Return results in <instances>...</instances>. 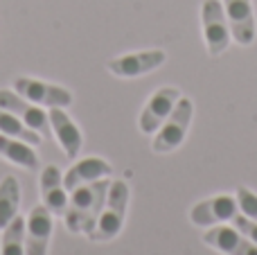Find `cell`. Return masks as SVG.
<instances>
[{"label": "cell", "mask_w": 257, "mask_h": 255, "mask_svg": "<svg viewBox=\"0 0 257 255\" xmlns=\"http://www.w3.org/2000/svg\"><path fill=\"white\" fill-rule=\"evenodd\" d=\"M108 188H111V181L99 179V181H93V183L79 185V188L72 190L70 199H68V210H66V215H63L70 233L88 235L90 230L97 226L102 208H104V203H106Z\"/></svg>", "instance_id": "1"}, {"label": "cell", "mask_w": 257, "mask_h": 255, "mask_svg": "<svg viewBox=\"0 0 257 255\" xmlns=\"http://www.w3.org/2000/svg\"><path fill=\"white\" fill-rule=\"evenodd\" d=\"M128 206V185L126 181H113L106 194V203L102 208V215L97 219V226L88 233V239L95 244L99 242H111L120 235L122 226H124Z\"/></svg>", "instance_id": "2"}, {"label": "cell", "mask_w": 257, "mask_h": 255, "mask_svg": "<svg viewBox=\"0 0 257 255\" xmlns=\"http://www.w3.org/2000/svg\"><path fill=\"white\" fill-rule=\"evenodd\" d=\"M192 115H194V104L190 97H181L174 106V111L167 115V120L160 124V129L156 131V138L151 143V149L156 154H169L174 149H178L185 140L187 131L192 124Z\"/></svg>", "instance_id": "3"}, {"label": "cell", "mask_w": 257, "mask_h": 255, "mask_svg": "<svg viewBox=\"0 0 257 255\" xmlns=\"http://www.w3.org/2000/svg\"><path fill=\"white\" fill-rule=\"evenodd\" d=\"M201 25H203V36L210 57H219L226 52L232 36L221 0H205L201 5Z\"/></svg>", "instance_id": "4"}, {"label": "cell", "mask_w": 257, "mask_h": 255, "mask_svg": "<svg viewBox=\"0 0 257 255\" xmlns=\"http://www.w3.org/2000/svg\"><path fill=\"white\" fill-rule=\"evenodd\" d=\"M14 90H16L21 97L30 99V102L39 104V106L68 108L72 104V93L68 88L48 84V81L32 79V77H18V79H14Z\"/></svg>", "instance_id": "5"}, {"label": "cell", "mask_w": 257, "mask_h": 255, "mask_svg": "<svg viewBox=\"0 0 257 255\" xmlns=\"http://www.w3.org/2000/svg\"><path fill=\"white\" fill-rule=\"evenodd\" d=\"M237 212H239L237 197L221 194V197H212L196 203L190 210V221L196 228H210V226H219V224H230Z\"/></svg>", "instance_id": "6"}, {"label": "cell", "mask_w": 257, "mask_h": 255, "mask_svg": "<svg viewBox=\"0 0 257 255\" xmlns=\"http://www.w3.org/2000/svg\"><path fill=\"white\" fill-rule=\"evenodd\" d=\"M0 108L9 111L23 120L30 129L39 131L43 138H48L52 134V126H50V115L39 106V104L30 102V99L21 97L16 90H0Z\"/></svg>", "instance_id": "7"}, {"label": "cell", "mask_w": 257, "mask_h": 255, "mask_svg": "<svg viewBox=\"0 0 257 255\" xmlns=\"http://www.w3.org/2000/svg\"><path fill=\"white\" fill-rule=\"evenodd\" d=\"M178 99H181V90L174 88V86H163V88L156 90L140 113L138 124H140L142 134H156L160 124L167 120V115L174 111Z\"/></svg>", "instance_id": "8"}, {"label": "cell", "mask_w": 257, "mask_h": 255, "mask_svg": "<svg viewBox=\"0 0 257 255\" xmlns=\"http://www.w3.org/2000/svg\"><path fill=\"white\" fill-rule=\"evenodd\" d=\"M52 237V212L41 203L34 206L25 221V255H48Z\"/></svg>", "instance_id": "9"}, {"label": "cell", "mask_w": 257, "mask_h": 255, "mask_svg": "<svg viewBox=\"0 0 257 255\" xmlns=\"http://www.w3.org/2000/svg\"><path fill=\"white\" fill-rule=\"evenodd\" d=\"M167 59V54L163 50H142V52H131L115 57L106 63V68L115 77H140L147 72L160 68Z\"/></svg>", "instance_id": "10"}, {"label": "cell", "mask_w": 257, "mask_h": 255, "mask_svg": "<svg viewBox=\"0 0 257 255\" xmlns=\"http://www.w3.org/2000/svg\"><path fill=\"white\" fill-rule=\"evenodd\" d=\"M203 242L223 255H257V244L246 239L239 230L226 224L210 226L203 233Z\"/></svg>", "instance_id": "11"}, {"label": "cell", "mask_w": 257, "mask_h": 255, "mask_svg": "<svg viewBox=\"0 0 257 255\" xmlns=\"http://www.w3.org/2000/svg\"><path fill=\"white\" fill-rule=\"evenodd\" d=\"M226 18L230 25V36L239 45H250L255 41V12L250 0H223Z\"/></svg>", "instance_id": "12"}, {"label": "cell", "mask_w": 257, "mask_h": 255, "mask_svg": "<svg viewBox=\"0 0 257 255\" xmlns=\"http://www.w3.org/2000/svg\"><path fill=\"white\" fill-rule=\"evenodd\" d=\"M41 197H43V206L52 212V217L66 215L70 197L63 185V174L57 165H45L41 172Z\"/></svg>", "instance_id": "13"}, {"label": "cell", "mask_w": 257, "mask_h": 255, "mask_svg": "<svg viewBox=\"0 0 257 255\" xmlns=\"http://www.w3.org/2000/svg\"><path fill=\"white\" fill-rule=\"evenodd\" d=\"M50 126H52V134L57 136V140H59V145H61V149L66 152V156L68 158H77L79 156V152H81V131H79V126L72 122V117L68 115L63 108H59V106H54V108H50Z\"/></svg>", "instance_id": "14"}, {"label": "cell", "mask_w": 257, "mask_h": 255, "mask_svg": "<svg viewBox=\"0 0 257 255\" xmlns=\"http://www.w3.org/2000/svg\"><path fill=\"white\" fill-rule=\"evenodd\" d=\"M111 174H113V167L108 165L104 158H97V156L81 158L79 163H75V165L63 174V185H66L68 192H72V190L79 188V185L93 183V181H99V179H108Z\"/></svg>", "instance_id": "15"}, {"label": "cell", "mask_w": 257, "mask_h": 255, "mask_svg": "<svg viewBox=\"0 0 257 255\" xmlns=\"http://www.w3.org/2000/svg\"><path fill=\"white\" fill-rule=\"evenodd\" d=\"M0 156L5 161L14 163V165L25 167V170H32V172L39 170V156L32 149V145L16 138H9V136H3V134H0Z\"/></svg>", "instance_id": "16"}, {"label": "cell", "mask_w": 257, "mask_h": 255, "mask_svg": "<svg viewBox=\"0 0 257 255\" xmlns=\"http://www.w3.org/2000/svg\"><path fill=\"white\" fill-rule=\"evenodd\" d=\"M18 208H21V185L16 176H7L0 181V230L14 217H18Z\"/></svg>", "instance_id": "17"}, {"label": "cell", "mask_w": 257, "mask_h": 255, "mask_svg": "<svg viewBox=\"0 0 257 255\" xmlns=\"http://www.w3.org/2000/svg\"><path fill=\"white\" fill-rule=\"evenodd\" d=\"M0 134L9 136V138L23 140V143L32 145V147H34V145H41V138H43L39 131L30 129V126H27L23 120H18L14 113L3 111V108H0Z\"/></svg>", "instance_id": "18"}, {"label": "cell", "mask_w": 257, "mask_h": 255, "mask_svg": "<svg viewBox=\"0 0 257 255\" xmlns=\"http://www.w3.org/2000/svg\"><path fill=\"white\" fill-rule=\"evenodd\" d=\"M3 230L0 255H25V219L21 215L14 217Z\"/></svg>", "instance_id": "19"}, {"label": "cell", "mask_w": 257, "mask_h": 255, "mask_svg": "<svg viewBox=\"0 0 257 255\" xmlns=\"http://www.w3.org/2000/svg\"><path fill=\"white\" fill-rule=\"evenodd\" d=\"M237 206H239V212L250 219L257 221V194L248 188H237Z\"/></svg>", "instance_id": "20"}, {"label": "cell", "mask_w": 257, "mask_h": 255, "mask_svg": "<svg viewBox=\"0 0 257 255\" xmlns=\"http://www.w3.org/2000/svg\"><path fill=\"white\" fill-rule=\"evenodd\" d=\"M230 226H232L235 230H239V233L244 235L246 239H250L253 244H257V221H255V219H250V217H246V215H241V212H237V215L232 217Z\"/></svg>", "instance_id": "21"}]
</instances>
